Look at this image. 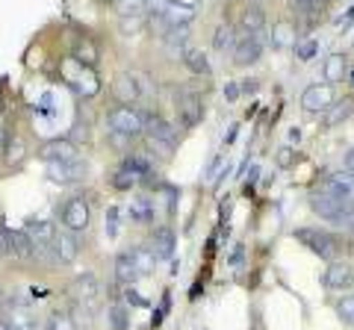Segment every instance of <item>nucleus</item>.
<instances>
[{
  "label": "nucleus",
  "mask_w": 354,
  "mask_h": 330,
  "mask_svg": "<svg viewBox=\"0 0 354 330\" xmlns=\"http://www.w3.org/2000/svg\"><path fill=\"white\" fill-rule=\"evenodd\" d=\"M354 115V97L346 95V97H337L334 106L325 113V124L328 127H339V124H346V121Z\"/></svg>",
  "instance_id": "nucleus-23"
},
{
  "label": "nucleus",
  "mask_w": 354,
  "mask_h": 330,
  "mask_svg": "<svg viewBox=\"0 0 354 330\" xmlns=\"http://www.w3.org/2000/svg\"><path fill=\"white\" fill-rule=\"evenodd\" d=\"M239 95H242V86H239V83H234V80L225 83V101H227V104L239 101Z\"/></svg>",
  "instance_id": "nucleus-37"
},
{
  "label": "nucleus",
  "mask_w": 354,
  "mask_h": 330,
  "mask_svg": "<svg viewBox=\"0 0 354 330\" xmlns=\"http://www.w3.org/2000/svg\"><path fill=\"white\" fill-rule=\"evenodd\" d=\"M59 224L71 233H86L88 224H92V204L86 201L83 195H71L59 204Z\"/></svg>",
  "instance_id": "nucleus-4"
},
{
  "label": "nucleus",
  "mask_w": 354,
  "mask_h": 330,
  "mask_svg": "<svg viewBox=\"0 0 354 330\" xmlns=\"http://www.w3.org/2000/svg\"><path fill=\"white\" fill-rule=\"evenodd\" d=\"M27 153H30V148H27V142L24 139H18V136H12V139H6V145H3V162L9 165V168H18L21 162L27 159Z\"/></svg>",
  "instance_id": "nucleus-25"
},
{
  "label": "nucleus",
  "mask_w": 354,
  "mask_h": 330,
  "mask_svg": "<svg viewBox=\"0 0 354 330\" xmlns=\"http://www.w3.org/2000/svg\"><path fill=\"white\" fill-rule=\"evenodd\" d=\"M174 109H177V118H180L183 130L198 127V124H201V118H204V104H201V97H198L195 92H186V89H177V95H174Z\"/></svg>",
  "instance_id": "nucleus-5"
},
{
  "label": "nucleus",
  "mask_w": 354,
  "mask_h": 330,
  "mask_svg": "<svg viewBox=\"0 0 354 330\" xmlns=\"http://www.w3.org/2000/svg\"><path fill=\"white\" fill-rule=\"evenodd\" d=\"M145 145H148V153H151L153 159H171L174 153H177V148L165 145V142H157V139H145Z\"/></svg>",
  "instance_id": "nucleus-34"
},
{
  "label": "nucleus",
  "mask_w": 354,
  "mask_h": 330,
  "mask_svg": "<svg viewBox=\"0 0 354 330\" xmlns=\"http://www.w3.org/2000/svg\"><path fill=\"white\" fill-rule=\"evenodd\" d=\"M342 171H351L354 174V145L342 151Z\"/></svg>",
  "instance_id": "nucleus-40"
},
{
  "label": "nucleus",
  "mask_w": 354,
  "mask_h": 330,
  "mask_svg": "<svg viewBox=\"0 0 354 330\" xmlns=\"http://www.w3.org/2000/svg\"><path fill=\"white\" fill-rule=\"evenodd\" d=\"M292 157H295V145H283L278 151V165H281V168H286V165L292 162Z\"/></svg>",
  "instance_id": "nucleus-38"
},
{
  "label": "nucleus",
  "mask_w": 354,
  "mask_h": 330,
  "mask_svg": "<svg viewBox=\"0 0 354 330\" xmlns=\"http://www.w3.org/2000/svg\"><path fill=\"white\" fill-rule=\"evenodd\" d=\"M263 50H266V39L236 32V48H234V53H230V59H234L236 68H251L254 62H260Z\"/></svg>",
  "instance_id": "nucleus-9"
},
{
  "label": "nucleus",
  "mask_w": 354,
  "mask_h": 330,
  "mask_svg": "<svg viewBox=\"0 0 354 330\" xmlns=\"http://www.w3.org/2000/svg\"><path fill=\"white\" fill-rule=\"evenodd\" d=\"M3 239H6V254L15 262H21V266H30L32 262V242L24 230H3Z\"/></svg>",
  "instance_id": "nucleus-17"
},
{
  "label": "nucleus",
  "mask_w": 354,
  "mask_h": 330,
  "mask_svg": "<svg viewBox=\"0 0 354 330\" xmlns=\"http://www.w3.org/2000/svg\"><path fill=\"white\" fill-rule=\"evenodd\" d=\"M319 189H325V192L334 197V201H339V204L354 206V174H351V171L337 168V171L325 174V180H322V186H319Z\"/></svg>",
  "instance_id": "nucleus-6"
},
{
  "label": "nucleus",
  "mask_w": 354,
  "mask_h": 330,
  "mask_svg": "<svg viewBox=\"0 0 354 330\" xmlns=\"http://www.w3.org/2000/svg\"><path fill=\"white\" fill-rule=\"evenodd\" d=\"M337 101V92L330 83H313L307 86L304 95H301V109L310 115H319V113H328L330 106Z\"/></svg>",
  "instance_id": "nucleus-7"
},
{
  "label": "nucleus",
  "mask_w": 354,
  "mask_h": 330,
  "mask_svg": "<svg viewBox=\"0 0 354 330\" xmlns=\"http://www.w3.org/2000/svg\"><path fill=\"white\" fill-rule=\"evenodd\" d=\"M118 30L124 32V36H136V32L142 30V24H145V15H130V18H121L118 21Z\"/></svg>",
  "instance_id": "nucleus-35"
},
{
  "label": "nucleus",
  "mask_w": 354,
  "mask_h": 330,
  "mask_svg": "<svg viewBox=\"0 0 354 330\" xmlns=\"http://www.w3.org/2000/svg\"><path fill=\"white\" fill-rule=\"evenodd\" d=\"M118 206H109L106 210V233H109V239H115L118 236Z\"/></svg>",
  "instance_id": "nucleus-36"
},
{
  "label": "nucleus",
  "mask_w": 354,
  "mask_h": 330,
  "mask_svg": "<svg viewBox=\"0 0 354 330\" xmlns=\"http://www.w3.org/2000/svg\"><path fill=\"white\" fill-rule=\"evenodd\" d=\"M298 242H301L304 248H310L313 254L322 260V262H334L342 257V251H346V239L334 230H322V227H295L292 233Z\"/></svg>",
  "instance_id": "nucleus-1"
},
{
  "label": "nucleus",
  "mask_w": 354,
  "mask_h": 330,
  "mask_svg": "<svg viewBox=\"0 0 354 330\" xmlns=\"http://www.w3.org/2000/svg\"><path fill=\"white\" fill-rule=\"evenodd\" d=\"M180 59H183V65H186V68H189L195 77H204V80H207V77L213 74V65H209V59H207V53H204V50L186 48Z\"/></svg>",
  "instance_id": "nucleus-24"
},
{
  "label": "nucleus",
  "mask_w": 354,
  "mask_h": 330,
  "mask_svg": "<svg viewBox=\"0 0 354 330\" xmlns=\"http://www.w3.org/2000/svg\"><path fill=\"white\" fill-rule=\"evenodd\" d=\"M3 318L12 324V330H39L41 327L36 307H32L30 301H24V298H15L12 304H9V310L3 313Z\"/></svg>",
  "instance_id": "nucleus-12"
},
{
  "label": "nucleus",
  "mask_w": 354,
  "mask_h": 330,
  "mask_svg": "<svg viewBox=\"0 0 354 330\" xmlns=\"http://www.w3.org/2000/svg\"><path fill=\"white\" fill-rule=\"evenodd\" d=\"M109 142H113V148H115V151H127V148L133 145V139L121 136V133H113V130H109Z\"/></svg>",
  "instance_id": "nucleus-39"
},
{
  "label": "nucleus",
  "mask_w": 354,
  "mask_h": 330,
  "mask_svg": "<svg viewBox=\"0 0 354 330\" xmlns=\"http://www.w3.org/2000/svg\"><path fill=\"white\" fill-rule=\"evenodd\" d=\"M142 118H145V139L165 142V145H171V148L180 145V133H177V127L171 124V121H165L162 115L151 113V109H142Z\"/></svg>",
  "instance_id": "nucleus-8"
},
{
  "label": "nucleus",
  "mask_w": 354,
  "mask_h": 330,
  "mask_svg": "<svg viewBox=\"0 0 354 330\" xmlns=\"http://www.w3.org/2000/svg\"><path fill=\"white\" fill-rule=\"evenodd\" d=\"M292 53H295V59L298 62H310L319 53V41L316 39H298L295 41V48H292Z\"/></svg>",
  "instance_id": "nucleus-33"
},
{
  "label": "nucleus",
  "mask_w": 354,
  "mask_h": 330,
  "mask_svg": "<svg viewBox=\"0 0 354 330\" xmlns=\"http://www.w3.org/2000/svg\"><path fill=\"white\" fill-rule=\"evenodd\" d=\"M230 266H234V269H242V266H245V248H242V245H236L234 257H230Z\"/></svg>",
  "instance_id": "nucleus-41"
},
{
  "label": "nucleus",
  "mask_w": 354,
  "mask_h": 330,
  "mask_svg": "<svg viewBox=\"0 0 354 330\" xmlns=\"http://www.w3.org/2000/svg\"><path fill=\"white\" fill-rule=\"evenodd\" d=\"M174 6H183V9H198V0H169Z\"/></svg>",
  "instance_id": "nucleus-42"
},
{
  "label": "nucleus",
  "mask_w": 354,
  "mask_h": 330,
  "mask_svg": "<svg viewBox=\"0 0 354 330\" xmlns=\"http://www.w3.org/2000/svg\"><path fill=\"white\" fill-rule=\"evenodd\" d=\"M334 313L342 324L354 327V295H339V298L334 301Z\"/></svg>",
  "instance_id": "nucleus-32"
},
{
  "label": "nucleus",
  "mask_w": 354,
  "mask_h": 330,
  "mask_svg": "<svg viewBox=\"0 0 354 330\" xmlns=\"http://www.w3.org/2000/svg\"><path fill=\"white\" fill-rule=\"evenodd\" d=\"M266 30H269V24H266V12H263V6L248 3L245 9H242V15H239L236 32H242V36H257V39H266Z\"/></svg>",
  "instance_id": "nucleus-14"
},
{
  "label": "nucleus",
  "mask_w": 354,
  "mask_h": 330,
  "mask_svg": "<svg viewBox=\"0 0 354 330\" xmlns=\"http://www.w3.org/2000/svg\"><path fill=\"white\" fill-rule=\"evenodd\" d=\"M151 251L157 254V260H171L174 257V245H177V236L169 224H157L151 233Z\"/></svg>",
  "instance_id": "nucleus-19"
},
{
  "label": "nucleus",
  "mask_w": 354,
  "mask_h": 330,
  "mask_svg": "<svg viewBox=\"0 0 354 330\" xmlns=\"http://www.w3.org/2000/svg\"><path fill=\"white\" fill-rule=\"evenodd\" d=\"M269 41H272V48H278V50L295 48V41H298L295 24H290V21H278V24L269 30Z\"/></svg>",
  "instance_id": "nucleus-21"
},
{
  "label": "nucleus",
  "mask_w": 354,
  "mask_h": 330,
  "mask_svg": "<svg viewBox=\"0 0 354 330\" xmlns=\"http://www.w3.org/2000/svg\"><path fill=\"white\" fill-rule=\"evenodd\" d=\"M106 127L113 133H121L127 139H139L145 136V118H142L139 106H127V104H115L106 109Z\"/></svg>",
  "instance_id": "nucleus-2"
},
{
  "label": "nucleus",
  "mask_w": 354,
  "mask_h": 330,
  "mask_svg": "<svg viewBox=\"0 0 354 330\" xmlns=\"http://www.w3.org/2000/svg\"><path fill=\"white\" fill-rule=\"evenodd\" d=\"M118 18H130V15H145L148 12V0H113Z\"/></svg>",
  "instance_id": "nucleus-31"
},
{
  "label": "nucleus",
  "mask_w": 354,
  "mask_h": 330,
  "mask_svg": "<svg viewBox=\"0 0 354 330\" xmlns=\"http://www.w3.org/2000/svg\"><path fill=\"white\" fill-rule=\"evenodd\" d=\"M130 254H133V260H136V269H139L142 278H148V274L157 269V254L151 251V245H133Z\"/></svg>",
  "instance_id": "nucleus-28"
},
{
  "label": "nucleus",
  "mask_w": 354,
  "mask_h": 330,
  "mask_svg": "<svg viewBox=\"0 0 354 330\" xmlns=\"http://www.w3.org/2000/svg\"><path fill=\"white\" fill-rule=\"evenodd\" d=\"M328 3H337V0H328Z\"/></svg>",
  "instance_id": "nucleus-47"
},
{
  "label": "nucleus",
  "mask_w": 354,
  "mask_h": 330,
  "mask_svg": "<svg viewBox=\"0 0 354 330\" xmlns=\"http://www.w3.org/2000/svg\"><path fill=\"white\" fill-rule=\"evenodd\" d=\"M44 330H77V322L68 310H53L44 322Z\"/></svg>",
  "instance_id": "nucleus-30"
},
{
  "label": "nucleus",
  "mask_w": 354,
  "mask_h": 330,
  "mask_svg": "<svg viewBox=\"0 0 354 330\" xmlns=\"http://www.w3.org/2000/svg\"><path fill=\"white\" fill-rule=\"evenodd\" d=\"M322 286L328 292H346L354 286V266L346 260H334V262H328V269L322 274Z\"/></svg>",
  "instance_id": "nucleus-11"
},
{
  "label": "nucleus",
  "mask_w": 354,
  "mask_h": 330,
  "mask_svg": "<svg viewBox=\"0 0 354 330\" xmlns=\"http://www.w3.org/2000/svg\"><path fill=\"white\" fill-rule=\"evenodd\" d=\"M346 254H348V257L354 260V233H351V236L346 239Z\"/></svg>",
  "instance_id": "nucleus-44"
},
{
  "label": "nucleus",
  "mask_w": 354,
  "mask_h": 330,
  "mask_svg": "<svg viewBox=\"0 0 354 330\" xmlns=\"http://www.w3.org/2000/svg\"><path fill=\"white\" fill-rule=\"evenodd\" d=\"M53 251H57L59 266H74L80 260V236L71 233V230H57V239H53Z\"/></svg>",
  "instance_id": "nucleus-16"
},
{
  "label": "nucleus",
  "mask_w": 354,
  "mask_h": 330,
  "mask_svg": "<svg viewBox=\"0 0 354 330\" xmlns=\"http://www.w3.org/2000/svg\"><path fill=\"white\" fill-rule=\"evenodd\" d=\"M106 324L109 330H130V307L124 301H113L106 307Z\"/></svg>",
  "instance_id": "nucleus-27"
},
{
  "label": "nucleus",
  "mask_w": 354,
  "mask_h": 330,
  "mask_svg": "<svg viewBox=\"0 0 354 330\" xmlns=\"http://www.w3.org/2000/svg\"><path fill=\"white\" fill-rule=\"evenodd\" d=\"M74 57H77V62H80L83 68H95V65L101 62V53H97V45L92 39H80V41H77Z\"/></svg>",
  "instance_id": "nucleus-29"
},
{
  "label": "nucleus",
  "mask_w": 354,
  "mask_h": 330,
  "mask_svg": "<svg viewBox=\"0 0 354 330\" xmlns=\"http://www.w3.org/2000/svg\"><path fill=\"white\" fill-rule=\"evenodd\" d=\"M218 165H221V157H216L213 162H209V168H207V177H213V174H216V168H218Z\"/></svg>",
  "instance_id": "nucleus-43"
},
{
  "label": "nucleus",
  "mask_w": 354,
  "mask_h": 330,
  "mask_svg": "<svg viewBox=\"0 0 354 330\" xmlns=\"http://www.w3.org/2000/svg\"><path fill=\"white\" fill-rule=\"evenodd\" d=\"M234 48H236V24H230V21H221V24L216 27V32H213V50L221 53V57H225V53L230 57Z\"/></svg>",
  "instance_id": "nucleus-22"
},
{
  "label": "nucleus",
  "mask_w": 354,
  "mask_h": 330,
  "mask_svg": "<svg viewBox=\"0 0 354 330\" xmlns=\"http://www.w3.org/2000/svg\"><path fill=\"white\" fill-rule=\"evenodd\" d=\"M127 218L133 224H153V218H157V201L148 192H136L127 204Z\"/></svg>",
  "instance_id": "nucleus-15"
},
{
  "label": "nucleus",
  "mask_w": 354,
  "mask_h": 330,
  "mask_svg": "<svg viewBox=\"0 0 354 330\" xmlns=\"http://www.w3.org/2000/svg\"><path fill=\"white\" fill-rule=\"evenodd\" d=\"M113 97H115V104L139 106V101H142L139 74H133V71H118V74L113 77Z\"/></svg>",
  "instance_id": "nucleus-10"
},
{
  "label": "nucleus",
  "mask_w": 354,
  "mask_h": 330,
  "mask_svg": "<svg viewBox=\"0 0 354 330\" xmlns=\"http://www.w3.org/2000/svg\"><path fill=\"white\" fill-rule=\"evenodd\" d=\"M346 71H348V59L346 53H330V57L325 59V83H342L346 80Z\"/></svg>",
  "instance_id": "nucleus-26"
},
{
  "label": "nucleus",
  "mask_w": 354,
  "mask_h": 330,
  "mask_svg": "<svg viewBox=\"0 0 354 330\" xmlns=\"http://www.w3.org/2000/svg\"><path fill=\"white\" fill-rule=\"evenodd\" d=\"M104 298V286L97 280L95 271H83L71 280V301L77 310H86V313H97Z\"/></svg>",
  "instance_id": "nucleus-3"
},
{
  "label": "nucleus",
  "mask_w": 354,
  "mask_h": 330,
  "mask_svg": "<svg viewBox=\"0 0 354 330\" xmlns=\"http://www.w3.org/2000/svg\"><path fill=\"white\" fill-rule=\"evenodd\" d=\"M86 177V162L74 159V162H48V180L59 183V186H74Z\"/></svg>",
  "instance_id": "nucleus-13"
},
{
  "label": "nucleus",
  "mask_w": 354,
  "mask_h": 330,
  "mask_svg": "<svg viewBox=\"0 0 354 330\" xmlns=\"http://www.w3.org/2000/svg\"><path fill=\"white\" fill-rule=\"evenodd\" d=\"M6 139H9V136L3 133V130H0V153H3V145H6Z\"/></svg>",
  "instance_id": "nucleus-45"
},
{
  "label": "nucleus",
  "mask_w": 354,
  "mask_h": 330,
  "mask_svg": "<svg viewBox=\"0 0 354 330\" xmlns=\"http://www.w3.org/2000/svg\"><path fill=\"white\" fill-rule=\"evenodd\" d=\"M113 274H115V283H118V286H133V283L142 278L139 269H136V260H133V254H130V248L121 251V254L115 257Z\"/></svg>",
  "instance_id": "nucleus-20"
},
{
  "label": "nucleus",
  "mask_w": 354,
  "mask_h": 330,
  "mask_svg": "<svg viewBox=\"0 0 354 330\" xmlns=\"http://www.w3.org/2000/svg\"><path fill=\"white\" fill-rule=\"evenodd\" d=\"M39 157L44 159V165L48 162H74V159H80V151H77L71 139H50L48 145L39 151Z\"/></svg>",
  "instance_id": "nucleus-18"
},
{
  "label": "nucleus",
  "mask_w": 354,
  "mask_h": 330,
  "mask_svg": "<svg viewBox=\"0 0 354 330\" xmlns=\"http://www.w3.org/2000/svg\"><path fill=\"white\" fill-rule=\"evenodd\" d=\"M0 330H12V327H9V322H6L3 316H0Z\"/></svg>",
  "instance_id": "nucleus-46"
}]
</instances>
